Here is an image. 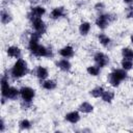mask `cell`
Returning a JSON list of instances; mask_svg holds the SVG:
<instances>
[{
  "label": "cell",
  "instance_id": "cell-25",
  "mask_svg": "<svg viewBox=\"0 0 133 133\" xmlns=\"http://www.w3.org/2000/svg\"><path fill=\"white\" fill-rule=\"evenodd\" d=\"M119 64H121V68L124 69V70L127 71V72H129V71H131V70L133 69V60H131V59L122 58Z\"/></svg>",
  "mask_w": 133,
  "mask_h": 133
},
{
  "label": "cell",
  "instance_id": "cell-23",
  "mask_svg": "<svg viewBox=\"0 0 133 133\" xmlns=\"http://www.w3.org/2000/svg\"><path fill=\"white\" fill-rule=\"evenodd\" d=\"M18 125H19V129L22 131H27L32 128V122L28 118H22Z\"/></svg>",
  "mask_w": 133,
  "mask_h": 133
},
{
  "label": "cell",
  "instance_id": "cell-6",
  "mask_svg": "<svg viewBox=\"0 0 133 133\" xmlns=\"http://www.w3.org/2000/svg\"><path fill=\"white\" fill-rule=\"evenodd\" d=\"M92 59H94V62L97 65H99L101 69H104V68L108 66V64L110 63V57L102 51H97L94 54Z\"/></svg>",
  "mask_w": 133,
  "mask_h": 133
},
{
  "label": "cell",
  "instance_id": "cell-32",
  "mask_svg": "<svg viewBox=\"0 0 133 133\" xmlns=\"http://www.w3.org/2000/svg\"><path fill=\"white\" fill-rule=\"evenodd\" d=\"M130 42H131V44L133 45V33L130 35Z\"/></svg>",
  "mask_w": 133,
  "mask_h": 133
},
{
  "label": "cell",
  "instance_id": "cell-16",
  "mask_svg": "<svg viewBox=\"0 0 133 133\" xmlns=\"http://www.w3.org/2000/svg\"><path fill=\"white\" fill-rule=\"evenodd\" d=\"M14 17L11 15V12L8 9L2 8L0 11V22L2 25H8L9 23H11Z\"/></svg>",
  "mask_w": 133,
  "mask_h": 133
},
{
  "label": "cell",
  "instance_id": "cell-2",
  "mask_svg": "<svg viewBox=\"0 0 133 133\" xmlns=\"http://www.w3.org/2000/svg\"><path fill=\"white\" fill-rule=\"evenodd\" d=\"M30 73V69L28 65V62L24 58H19L16 59L12 65L10 66L8 74L14 80H19L24 77H26Z\"/></svg>",
  "mask_w": 133,
  "mask_h": 133
},
{
  "label": "cell",
  "instance_id": "cell-7",
  "mask_svg": "<svg viewBox=\"0 0 133 133\" xmlns=\"http://www.w3.org/2000/svg\"><path fill=\"white\" fill-rule=\"evenodd\" d=\"M47 14V9L45 6L37 4V5H31L28 14H27V19H33V18H43Z\"/></svg>",
  "mask_w": 133,
  "mask_h": 133
},
{
  "label": "cell",
  "instance_id": "cell-9",
  "mask_svg": "<svg viewBox=\"0 0 133 133\" xmlns=\"http://www.w3.org/2000/svg\"><path fill=\"white\" fill-rule=\"evenodd\" d=\"M32 74H34V76L39 81H43V80L49 78L50 72H49V69L45 65H36L34 68V70L32 71Z\"/></svg>",
  "mask_w": 133,
  "mask_h": 133
},
{
  "label": "cell",
  "instance_id": "cell-11",
  "mask_svg": "<svg viewBox=\"0 0 133 133\" xmlns=\"http://www.w3.org/2000/svg\"><path fill=\"white\" fill-rule=\"evenodd\" d=\"M80 119H81V112L79 110H72L64 114V121L72 125L79 123Z\"/></svg>",
  "mask_w": 133,
  "mask_h": 133
},
{
  "label": "cell",
  "instance_id": "cell-4",
  "mask_svg": "<svg viewBox=\"0 0 133 133\" xmlns=\"http://www.w3.org/2000/svg\"><path fill=\"white\" fill-rule=\"evenodd\" d=\"M28 21H29V23H30V26H31L32 31L38 32V33L42 34V35L47 32L48 25H47V23L43 20V18H33V19H30V20H28Z\"/></svg>",
  "mask_w": 133,
  "mask_h": 133
},
{
  "label": "cell",
  "instance_id": "cell-17",
  "mask_svg": "<svg viewBox=\"0 0 133 133\" xmlns=\"http://www.w3.org/2000/svg\"><path fill=\"white\" fill-rule=\"evenodd\" d=\"M91 30V23L88 21H83L78 26V32L81 36H86Z\"/></svg>",
  "mask_w": 133,
  "mask_h": 133
},
{
  "label": "cell",
  "instance_id": "cell-20",
  "mask_svg": "<svg viewBox=\"0 0 133 133\" xmlns=\"http://www.w3.org/2000/svg\"><path fill=\"white\" fill-rule=\"evenodd\" d=\"M8 101H16L20 98V88L16 87V86H10L9 87V90L5 97Z\"/></svg>",
  "mask_w": 133,
  "mask_h": 133
},
{
  "label": "cell",
  "instance_id": "cell-14",
  "mask_svg": "<svg viewBox=\"0 0 133 133\" xmlns=\"http://www.w3.org/2000/svg\"><path fill=\"white\" fill-rule=\"evenodd\" d=\"M57 81L55 79H52V78H47L43 81H41V87L47 91H51V90H54L57 88Z\"/></svg>",
  "mask_w": 133,
  "mask_h": 133
},
{
  "label": "cell",
  "instance_id": "cell-12",
  "mask_svg": "<svg viewBox=\"0 0 133 133\" xmlns=\"http://www.w3.org/2000/svg\"><path fill=\"white\" fill-rule=\"evenodd\" d=\"M55 66L63 73H69L72 70V62L68 58H60L55 61Z\"/></svg>",
  "mask_w": 133,
  "mask_h": 133
},
{
  "label": "cell",
  "instance_id": "cell-8",
  "mask_svg": "<svg viewBox=\"0 0 133 133\" xmlns=\"http://www.w3.org/2000/svg\"><path fill=\"white\" fill-rule=\"evenodd\" d=\"M66 16V9L64 6H55L51 9L50 14H49V18L53 21H57L60 20L61 18Z\"/></svg>",
  "mask_w": 133,
  "mask_h": 133
},
{
  "label": "cell",
  "instance_id": "cell-29",
  "mask_svg": "<svg viewBox=\"0 0 133 133\" xmlns=\"http://www.w3.org/2000/svg\"><path fill=\"white\" fill-rule=\"evenodd\" d=\"M5 129H6V124H5L4 119L1 118L0 119V132L1 133H4L5 132Z\"/></svg>",
  "mask_w": 133,
  "mask_h": 133
},
{
  "label": "cell",
  "instance_id": "cell-15",
  "mask_svg": "<svg viewBox=\"0 0 133 133\" xmlns=\"http://www.w3.org/2000/svg\"><path fill=\"white\" fill-rule=\"evenodd\" d=\"M97 38H98L99 44H100L102 47H104V48H110L111 45H112V39H111V37H110L108 34L104 33V32H100V33L98 34Z\"/></svg>",
  "mask_w": 133,
  "mask_h": 133
},
{
  "label": "cell",
  "instance_id": "cell-10",
  "mask_svg": "<svg viewBox=\"0 0 133 133\" xmlns=\"http://www.w3.org/2000/svg\"><path fill=\"white\" fill-rule=\"evenodd\" d=\"M6 55L11 59H19L22 57V49L17 45H10L6 48Z\"/></svg>",
  "mask_w": 133,
  "mask_h": 133
},
{
  "label": "cell",
  "instance_id": "cell-19",
  "mask_svg": "<svg viewBox=\"0 0 133 133\" xmlns=\"http://www.w3.org/2000/svg\"><path fill=\"white\" fill-rule=\"evenodd\" d=\"M114 98H115V92H114V90L111 89V88H107V89L105 88V90H104V92H103V95H102V97H101V100H102L104 103L110 104V103L113 102Z\"/></svg>",
  "mask_w": 133,
  "mask_h": 133
},
{
  "label": "cell",
  "instance_id": "cell-28",
  "mask_svg": "<svg viewBox=\"0 0 133 133\" xmlns=\"http://www.w3.org/2000/svg\"><path fill=\"white\" fill-rule=\"evenodd\" d=\"M32 105H33V102H25V101H22V100H21L20 106H21L22 109L28 110V109H30V108L32 107Z\"/></svg>",
  "mask_w": 133,
  "mask_h": 133
},
{
  "label": "cell",
  "instance_id": "cell-24",
  "mask_svg": "<svg viewBox=\"0 0 133 133\" xmlns=\"http://www.w3.org/2000/svg\"><path fill=\"white\" fill-rule=\"evenodd\" d=\"M121 55H122V58L133 60V49L130 47H124L121 50Z\"/></svg>",
  "mask_w": 133,
  "mask_h": 133
},
{
  "label": "cell",
  "instance_id": "cell-21",
  "mask_svg": "<svg viewBox=\"0 0 133 133\" xmlns=\"http://www.w3.org/2000/svg\"><path fill=\"white\" fill-rule=\"evenodd\" d=\"M101 70L102 69L95 63V64H90L86 68V73L91 77H98L101 74Z\"/></svg>",
  "mask_w": 133,
  "mask_h": 133
},
{
  "label": "cell",
  "instance_id": "cell-18",
  "mask_svg": "<svg viewBox=\"0 0 133 133\" xmlns=\"http://www.w3.org/2000/svg\"><path fill=\"white\" fill-rule=\"evenodd\" d=\"M94 109H95V106L88 101H83L78 106V110L83 114H89L94 111Z\"/></svg>",
  "mask_w": 133,
  "mask_h": 133
},
{
  "label": "cell",
  "instance_id": "cell-30",
  "mask_svg": "<svg viewBox=\"0 0 133 133\" xmlns=\"http://www.w3.org/2000/svg\"><path fill=\"white\" fill-rule=\"evenodd\" d=\"M28 1H29V3H30L31 5H37L41 0H28Z\"/></svg>",
  "mask_w": 133,
  "mask_h": 133
},
{
  "label": "cell",
  "instance_id": "cell-27",
  "mask_svg": "<svg viewBox=\"0 0 133 133\" xmlns=\"http://www.w3.org/2000/svg\"><path fill=\"white\" fill-rule=\"evenodd\" d=\"M124 16L128 20L133 19V5H127L125 7V9H124Z\"/></svg>",
  "mask_w": 133,
  "mask_h": 133
},
{
  "label": "cell",
  "instance_id": "cell-13",
  "mask_svg": "<svg viewBox=\"0 0 133 133\" xmlns=\"http://www.w3.org/2000/svg\"><path fill=\"white\" fill-rule=\"evenodd\" d=\"M58 55L60 57H62V58L71 59V58H73L75 56V49L71 45H65V46L61 47L58 50Z\"/></svg>",
  "mask_w": 133,
  "mask_h": 133
},
{
  "label": "cell",
  "instance_id": "cell-5",
  "mask_svg": "<svg viewBox=\"0 0 133 133\" xmlns=\"http://www.w3.org/2000/svg\"><path fill=\"white\" fill-rule=\"evenodd\" d=\"M36 96V90L28 85H23L20 87V98L25 102H33Z\"/></svg>",
  "mask_w": 133,
  "mask_h": 133
},
{
  "label": "cell",
  "instance_id": "cell-22",
  "mask_svg": "<svg viewBox=\"0 0 133 133\" xmlns=\"http://www.w3.org/2000/svg\"><path fill=\"white\" fill-rule=\"evenodd\" d=\"M104 90H105V88L102 85H98V86H95L94 88H91L89 90V95L95 99H101Z\"/></svg>",
  "mask_w": 133,
  "mask_h": 133
},
{
  "label": "cell",
  "instance_id": "cell-31",
  "mask_svg": "<svg viewBox=\"0 0 133 133\" xmlns=\"http://www.w3.org/2000/svg\"><path fill=\"white\" fill-rule=\"evenodd\" d=\"M126 5H133V0H122Z\"/></svg>",
  "mask_w": 133,
  "mask_h": 133
},
{
  "label": "cell",
  "instance_id": "cell-1",
  "mask_svg": "<svg viewBox=\"0 0 133 133\" xmlns=\"http://www.w3.org/2000/svg\"><path fill=\"white\" fill-rule=\"evenodd\" d=\"M42 34L35 31H31L29 33V37L27 41V49L31 53V55L38 58H52L54 56L53 50L49 46H45L39 43L42 38Z\"/></svg>",
  "mask_w": 133,
  "mask_h": 133
},
{
  "label": "cell",
  "instance_id": "cell-26",
  "mask_svg": "<svg viewBox=\"0 0 133 133\" xmlns=\"http://www.w3.org/2000/svg\"><path fill=\"white\" fill-rule=\"evenodd\" d=\"M105 8H106V5L103 1H99L97 3H95L94 5V9L98 12V14H102V12H105Z\"/></svg>",
  "mask_w": 133,
  "mask_h": 133
},
{
  "label": "cell",
  "instance_id": "cell-3",
  "mask_svg": "<svg viewBox=\"0 0 133 133\" xmlns=\"http://www.w3.org/2000/svg\"><path fill=\"white\" fill-rule=\"evenodd\" d=\"M117 19L116 15L113 12H102L98 14L97 18L95 19V25L100 29V30H105L107 29L112 22H114Z\"/></svg>",
  "mask_w": 133,
  "mask_h": 133
}]
</instances>
